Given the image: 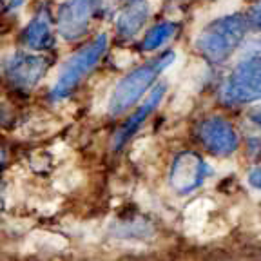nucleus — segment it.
<instances>
[{"instance_id":"obj_10","label":"nucleus","mask_w":261,"mask_h":261,"mask_svg":"<svg viewBox=\"0 0 261 261\" xmlns=\"http://www.w3.org/2000/svg\"><path fill=\"white\" fill-rule=\"evenodd\" d=\"M24 42L31 49H49L55 44V28L53 18L47 9L38 11V15L29 22L25 28Z\"/></svg>"},{"instance_id":"obj_5","label":"nucleus","mask_w":261,"mask_h":261,"mask_svg":"<svg viewBox=\"0 0 261 261\" xmlns=\"http://www.w3.org/2000/svg\"><path fill=\"white\" fill-rule=\"evenodd\" d=\"M207 172L208 167L201 160V156H198L196 152H181L176 156L172 163L171 187L178 194H187L203 184Z\"/></svg>"},{"instance_id":"obj_3","label":"nucleus","mask_w":261,"mask_h":261,"mask_svg":"<svg viewBox=\"0 0 261 261\" xmlns=\"http://www.w3.org/2000/svg\"><path fill=\"white\" fill-rule=\"evenodd\" d=\"M106 49L107 35H98L87 45L78 49L73 57L67 58L65 64L62 65L60 74H58L57 82H55L53 86L55 100H60V98H65L67 94L73 93L78 87V84L96 67L98 62L102 60Z\"/></svg>"},{"instance_id":"obj_14","label":"nucleus","mask_w":261,"mask_h":261,"mask_svg":"<svg viewBox=\"0 0 261 261\" xmlns=\"http://www.w3.org/2000/svg\"><path fill=\"white\" fill-rule=\"evenodd\" d=\"M247 122L252 123L254 129H256V133L257 130H261V106H257V107H254V109L249 111V114H247Z\"/></svg>"},{"instance_id":"obj_6","label":"nucleus","mask_w":261,"mask_h":261,"mask_svg":"<svg viewBox=\"0 0 261 261\" xmlns=\"http://www.w3.org/2000/svg\"><path fill=\"white\" fill-rule=\"evenodd\" d=\"M94 11V0H65L57 16L58 33L65 40H76L87 31Z\"/></svg>"},{"instance_id":"obj_4","label":"nucleus","mask_w":261,"mask_h":261,"mask_svg":"<svg viewBox=\"0 0 261 261\" xmlns=\"http://www.w3.org/2000/svg\"><path fill=\"white\" fill-rule=\"evenodd\" d=\"M261 98V53H250L228 73L221 87V102L227 106L256 102Z\"/></svg>"},{"instance_id":"obj_13","label":"nucleus","mask_w":261,"mask_h":261,"mask_svg":"<svg viewBox=\"0 0 261 261\" xmlns=\"http://www.w3.org/2000/svg\"><path fill=\"white\" fill-rule=\"evenodd\" d=\"M247 20H249V24L252 25V28L261 29V0H257L256 4L252 6Z\"/></svg>"},{"instance_id":"obj_2","label":"nucleus","mask_w":261,"mask_h":261,"mask_svg":"<svg viewBox=\"0 0 261 261\" xmlns=\"http://www.w3.org/2000/svg\"><path fill=\"white\" fill-rule=\"evenodd\" d=\"M174 62V53H165L145 65H140L135 71H130L127 76H123L118 82V86L114 87L113 94L109 100V113L111 114H122L129 107H133L140 98L143 96L149 87L154 84L158 74L163 69H167L169 65Z\"/></svg>"},{"instance_id":"obj_7","label":"nucleus","mask_w":261,"mask_h":261,"mask_svg":"<svg viewBox=\"0 0 261 261\" xmlns=\"http://www.w3.org/2000/svg\"><path fill=\"white\" fill-rule=\"evenodd\" d=\"M47 71V62L42 57L29 53H15L6 62V76L11 86L29 91L38 84Z\"/></svg>"},{"instance_id":"obj_11","label":"nucleus","mask_w":261,"mask_h":261,"mask_svg":"<svg viewBox=\"0 0 261 261\" xmlns=\"http://www.w3.org/2000/svg\"><path fill=\"white\" fill-rule=\"evenodd\" d=\"M147 15H149V8H147L145 2H133L118 15L116 29L123 37H133L145 24Z\"/></svg>"},{"instance_id":"obj_15","label":"nucleus","mask_w":261,"mask_h":261,"mask_svg":"<svg viewBox=\"0 0 261 261\" xmlns=\"http://www.w3.org/2000/svg\"><path fill=\"white\" fill-rule=\"evenodd\" d=\"M249 184L252 185L254 189H257V191H261V165L256 169H252L249 174Z\"/></svg>"},{"instance_id":"obj_8","label":"nucleus","mask_w":261,"mask_h":261,"mask_svg":"<svg viewBox=\"0 0 261 261\" xmlns=\"http://www.w3.org/2000/svg\"><path fill=\"white\" fill-rule=\"evenodd\" d=\"M200 140L205 149L216 156H227L238 149V136L232 125L218 116L201 122Z\"/></svg>"},{"instance_id":"obj_9","label":"nucleus","mask_w":261,"mask_h":261,"mask_svg":"<svg viewBox=\"0 0 261 261\" xmlns=\"http://www.w3.org/2000/svg\"><path fill=\"white\" fill-rule=\"evenodd\" d=\"M163 93H165V86H158L154 91H152L151 94H149V98H147L145 102L142 103V106L138 107V109L135 111V113L130 114L129 120H127L125 123H123L122 127L118 129V133H116V136H114V147L116 149H120V147H123L127 142H129V138L133 135H135L136 130L142 127V123L147 120V116L154 111V107L160 103V100H162Z\"/></svg>"},{"instance_id":"obj_12","label":"nucleus","mask_w":261,"mask_h":261,"mask_svg":"<svg viewBox=\"0 0 261 261\" xmlns=\"http://www.w3.org/2000/svg\"><path fill=\"white\" fill-rule=\"evenodd\" d=\"M178 31V24L174 22H162V24L154 25L151 31L147 33L145 38L142 40V47L145 51H152V49H158L162 45H165Z\"/></svg>"},{"instance_id":"obj_1","label":"nucleus","mask_w":261,"mask_h":261,"mask_svg":"<svg viewBox=\"0 0 261 261\" xmlns=\"http://www.w3.org/2000/svg\"><path fill=\"white\" fill-rule=\"evenodd\" d=\"M249 20L241 15L223 16L208 24L196 38V49L205 60L221 64L245 38Z\"/></svg>"}]
</instances>
